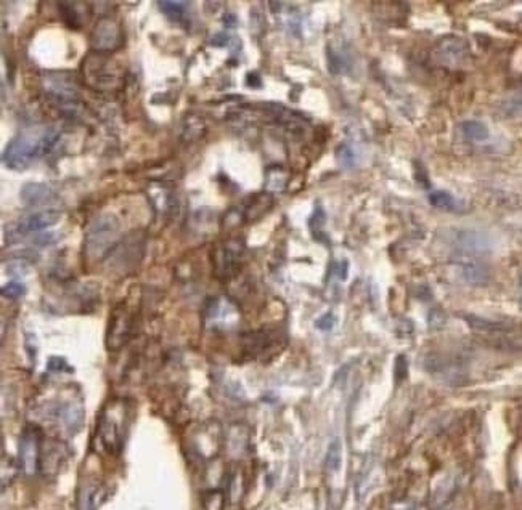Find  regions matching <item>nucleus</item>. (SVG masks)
<instances>
[{
	"instance_id": "nucleus-1",
	"label": "nucleus",
	"mask_w": 522,
	"mask_h": 510,
	"mask_svg": "<svg viewBox=\"0 0 522 510\" xmlns=\"http://www.w3.org/2000/svg\"><path fill=\"white\" fill-rule=\"evenodd\" d=\"M58 137V129L52 126H31L21 130L5 148L2 154L3 164L13 170L28 169L54 149Z\"/></svg>"
},
{
	"instance_id": "nucleus-2",
	"label": "nucleus",
	"mask_w": 522,
	"mask_h": 510,
	"mask_svg": "<svg viewBox=\"0 0 522 510\" xmlns=\"http://www.w3.org/2000/svg\"><path fill=\"white\" fill-rule=\"evenodd\" d=\"M119 231H121V225L113 213L98 215L86 231V239H84L86 254L93 260L106 257L118 244Z\"/></svg>"
},
{
	"instance_id": "nucleus-3",
	"label": "nucleus",
	"mask_w": 522,
	"mask_h": 510,
	"mask_svg": "<svg viewBox=\"0 0 522 510\" xmlns=\"http://www.w3.org/2000/svg\"><path fill=\"white\" fill-rule=\"evenodd\" d=\"M124 418L125 404L122 400L109 402L102 411L98 419V436L109 452H116L121 447Z\"/></svg>"
},
{
	"instance_id": "nucleus-4",
	"label": "nucleus",
	"mask_w": 522,
	"mask_h": 510,
	"mask_svg": "<svg viewBox=\"0 0 522 510\" xmlns=\"http://www.w3.org/2000/svg\"><path fill=\"white\" fill-rule=\"evenodd\" d=\"M134 327V318L125 304H119L109 316L106 345L109 350H118L127 342Z\"/></svg>"
},
{
	"instance_id": "nucleus-5",
	"label": "nucleus",
	"mask_w": 522,
	"mask_h": 510,
	"mask_svg": "<svg viewBox=\"0 0 522 510\" xmlns=\"http://www.w3.org/2000/svg\"><path fill=\"white\" fill-rule=\"evenodd\" d=\"M243 246L238 241H228L214 251V268L219 278L228 279L237 274L242 263Z\"/></svg>"
},
{
	"instance_id": "nucleus-6",
	"label": "nucleus",
	"mask_w": 522,
	"mask_h": 510,
	"mask_svg": "<svg viewBox=\"0 0 522 510\" xmlns=\"http://www.w3.org/2000/svg\"><path fill=\"white\" fill-rule=\"evenodd\" d=\"M45 90L50 97H54L56 101H61V105H71L77 98V88L74 79L65 72H55V74H47L45 77Z\"/></svg>"
},
{
	"instance_id": "nucleus-7",
	"label": "nucleus",
	"mask_w": 522,
	"mask_h": 510,
	"mask_svg": "<svg viewBox=\"0 0 522 510\" xmlns=\"http://www.w3.org/2000/svg\"><path fill=\"white\" fill-rule=\"evenodd\" d=\"M121 29L111 19H103L97 24L92 35V45L97 50H113L121 45Z\"/></svg>"
},
{
	"instance_id": "nucleus-8",
	"label": "nucleus",
	"mask_w": 522,
	"mask_h": 510,
	"mask_svg": "<svg viewBox=\"0 0 522 510\" xmlns=\"http://www.w3.org/2000/svg\"><path fill=\"white\" fill-rule=\"evenodd\" d=\"M40 459L39 438L34 431H26L19 443V464L23 467L24 473L33 475L38 470Z\"/></svg>"
},
{
	"instance_id": "nucleus-9",
	"label": "nucleus",
	"mask_w": 522,
	"mask_h": 510,
	"mask_svg": "<svg viewBox=\"0 0 522 510\" xmlns=\"http://www.w3.org/2000/svg\"><path fill=\"white\" fill-rule=\"evenodd\" d=\"M278 336L271 331H258L244 336V352L249 356L259 358L269 353L278 343Z\"/></svg>"
},
{
	"instance_id": "nucleus-10",
	"label": "nucleus",
	"mask_w": 522,
	"mask_h": 510,
	"mask_svg": "<svg viewBox=\"0 0 522 510\" xmlns=\"http://www.w3.org/2000/svg\"><path fill=\"white\" fill-rule=\"evenodd\" d=\"M60 212L58 211H44V212H38V213H33V215L26 217L24 220H21L17 228H15V233L21 234V236H24V234H29V233H35V231H40V230H45V228L49 227H54L56 222L60 220Z\"/></svg>"
},
{
	"instance_id": "nucleus-11",
	"label": "nucleus",
	"mask_w": 522,
	"mask_h": 510,
	"mask_svg": "<svg viewBox=\"0 0 522 510\" xmlns=\"http://www.w3.org/2000/svg\"><path fill=\"white\" fill-rule=\"evenodd\" d=\"M437 58L445 65H455L459 63L466 55V44L458 38H445L438 42L436 49Z\"/></svg>"
},
{
	"instance_id": "nucleus-12",
	"label": "nucleus",
	"mask_w": 522,
	"mask_h": 510,
	"mask_svg": "<svg viewBox=\"0 0 522 510\" xmlns=\"http://www.w3.org/2000/svg\"><path fill=\"white\" fill-rule=\"evenodd\" d=\"M58 420L68 430L77 431L84 422V408L79 402H66L58 408Z\"/></svg>"
},
{
	"instance_id": "nucleus-13",
	"label": "nucleus",
	"mask_w": 522,
	"mask_h": 510,
	"mask_svg": "<svg viewBox=\"0 0 522 510\" xmlns=\"http://www.w3.org/2000/svg\"><path fill=\"white\" fill-rule=\"evenodd\" d=\"M455 242L461 251L466 252H484L490 247L489 239L477 231H458L455 234Z\"/></svg>"
},
{
	"instance_id": "nucleus-14",
	"label": "nucleus",
	"mask_w": 522,
	"mask_h": 510,
	"mask_svg": "<svg viewBox=\"0 0 522 510\" xmlns=\"http://www.w3.org/2000/svg\"><path fill=\"white\" fill-rule=\"evenodd\" d=\"M104 499V488L97 483H88L79 493V510H97Z\"/></svg>"
},
{
	"instance_id": "nucleus-15",
	"label": "nucleus",
	"mask_w": 522,
	"mask_h": 510,
	"mask_svg": "<svg viewBox=\"0 0 522 510\" xmlns=\"http://www.w3.org/2000/svg\"><path fill=\"white\" fill-rule=\"evenodd\" d=\"M21 197H23L26 204H44V202L54 199L52 190L47 185H39V183H31L26 185L23 191H21Z\"/></svg>"
},
{
	"instance_id": "nucleus-16",
	"label": "nucleus",
	"mask_w": 522,
	"mask_h": 510,
	"mask_svg": "<svg viewBox=\"0 0 522 510\" xmlns=\"http://www.w3.org/2000/svg\"><path fill=\"white\" fill-rule=\"evenodd\" d=\"M461 277L469 284H485L490 278L489 270L479 263H464L461 267Z\"/></svg>"
},
{
	"instance_id": "nucleus-17",
	"label": "nucleus",
	"mask_w": 522,
	"mask_h": 510,
	"mask_svg": "<svg viewBox=\"0 0 522 510\" xmlns=\"http://www.w3.org/2000/svg\"><path fill=\"white\" fill-rule=\"evenodd\" d=\"M461 132L464 137H466L468 140H471V142H485V140L489 138V129L485 124L479 122V121H464L461 124Z\"/></svg>"
},
{
	"instance_id": "nucleus-18",
	"label": "nucleus",
	"mask_w": 522,
	"mask_h": 510,
	"mask_svg": "<svg viewBox=\"0 0 522 510\" xmlns=\"http://www.w3.org/2000/svg\"><path fill=\"white\" fill-rule=\"evenodd\" d=\"M429 202L434 207H437V209H442V211H455L458 207V202L455 197H453V195H450L448 191H442V190L432 191L429 195Z\"/></svg>"
},
{
	"instance_id": "nucleus-19",
	"label": "nucleus",
	"mask_w": 522,
	"mask_h": 510,
	"mask_svg": "<svg viewBox=\"0 0 522 510\" xmlns=\"http://www.w3.org/2000/svg\"><path fill=\"white\" fill-rule=\"evenodd\" d=\"M159 8L167 18H171L172 22H180L184 18V15L187 13L188 3L187 2H159Z\"/></svg>"
},
{
	"instance_id": "nucleus-20",
	"label": "nucleus",
	"mask_w": 522,
	"mask_h": 510,
	"mask_svg": "<svg viewBox=\"0 0 522 510\" xmlns=\"http://www.w3.org/2000/svg\"><path fill=\"white\" fill-rule=\"evenodd\" d=\"M336 159L341 167L352 169L355 163H357V153H355V149L351 147V145L342 143L341 147L336 149Z\"/></svg>"
},
{
	"instance_id": "nucleus-21",
	"label": "nucleus",
	"mask_w": 522,
	"mask_h": 510,
	"mask_svg": "<svg viewBox=\"0 0 522 510\" xmlns=\"http://www.w3.org/2000/svg\"><path fill=\"white\" fill-rule=\"evenodd\" d=\"M326 467L328 470L336 472L341 467V443L339 441H333L330 450H328L326 454Z\"/></svg>"
},
{
	"instance_id": "nucleus-22",
	"label": "nucleus",
	"mask_w": 522,
	"mask_h": 510,
	"mask_svg": "<svg viewBox=\"0 0 522 510\" xmlns=\"http://www.w3.org/2000/svg\"><path fill=\"white\" fill-rule=\"evenodd\" d=\"M60 12L63 15V19L70 24V26H74V28H77L79 26V18H77V10L74 8V5L71 3H61L60 5Z\"/></svg>"
},
{
	"instance_id": "nucleus-23",
	"label": "nucleus",
	"mask_w": 522,
	"mask_h": 510,
	"mask_svg": "<svg viewBox=\"0 0 522 510\" xmlns=\"http://www.w3.org/2000/svg\"><path fill=\"white\" fill-rule=\"evenodd\" d=\"M24 293H26L24 284L17 283V281H12V283H8L7 286H3L2 288V295L8 299H19L21 295H24Z\"/></svg>"
},
{
	"instance_id": "nucleus-24",
	"label": "nucleus",
	"mask_w": 522,
	"mask_h": 510,
	"mask_svg": "<svg viewBox=\"0 0 522 510\" xmlns=\"http://www.w3.org/2000/svg\"><path fill=\"white\" fill-rule=\"evenodd\" d=\"M47 369H49L50 372H72V368L66 363L65 358L60 356H52L49 360V364H47Z\"/></svg>"
},
{
	"instance_id": "nucleus-25",
	"label": "nucleus",
	"mask_w": 522,
	"mask_h": 510,
	"mask_svg": "<svg viewBox=\"0 0 522 510\" xmlns=\"http://www.w3.org/2000/svg\"><path fill=\"white\" fill-rule=\"evenodd\" d=\"M334 324H336V318H334V315L331 313V311H328V313L320 316V318H318L315 322V326L320 331H331Z\"/></svg>"
},
{
	"instance_id": "nucleus-26",
	"label": "nucleus",
	"mask_w": 522,
	"mask_h": 510,
	"mask_svg": "<svg viewBox=\"0 0 522 510\" xmlns=\"http://www.w3.org/2000/svg\"><path fill=\"white\" fill-rule=\"evenodd\" d=\"M334 270H336V274L339 279H346L347 278V262L346 260H342V262H339L336 267H334Z\"/></svg>"
},
{
	"instance_id": "nucleus-27",
	"label": "nucleus",
	"mask_w": 522,
	"mask_h": 510,
	"mask_svg": "<svg viewBox=\"0 0 522 510\" xmlns=\"http://www.w3.org/2000/svg\"><path fill=\"white\" fill-rule=\"evenodd\" d=\"M228 44V35H226V34H216V35H214V38L211 39V45H214V47H223V45H227Z\"/></svg>"
},
{
	"instance_id": "nucleus-28",
	"label": "nucleus",
	"mask_w": 522,
	"mask_h": 510,
	"mask_svg": "<svg viewBox=\"0 0 522 510\" xmlns=\"http://www.w3.org/2000/svg\"><path fill=\"white\" fill-rule=\"evenodd\" d=\"M509 105L513 109H521V111H522V90L516 93V95L511 98Z\"/></svg>"
},
{
	"instance_id": "nucleus-29",
	"label": "nucleus",
	"mask_w": 522,
	"mask_h": 510,
	"mask_svg": "<svg viewBox=\"0 0 522 510\" xmlns=\"http://www.w3.org/2000/svg\"><path fill=\"white\" fill-rule=\"evenodd\" d=\"M246 82L251 87H260V79H259L258 72H249Z\"/></svg>"
},
{
	"instance_id": "nucleus-30",
	"label": "nucleus",
	"mask_w": 522,
	"mask_h": 510,
	"mask_svg": "<svg viewBox=\"0 0 522 510\" xmlns=\"http://www.w3.org/2000/svg\"><path fill=\"white\" fill-rule=\"evenodd\" d=\"M223 22H226L227 26H232V28H233V26H237V17H235V15H232V13H228V15H226V18H223Z\"/></svg>"
}]
</instances>
